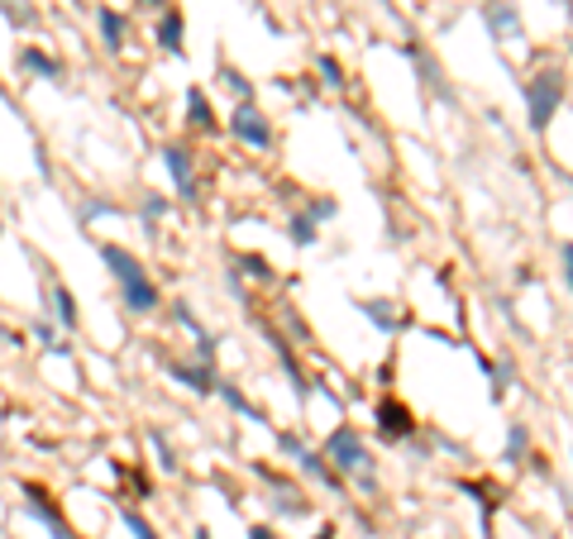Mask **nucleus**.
<instances>
[{
	"label": "nucleus",
	"instance_id": "4468645a",
	"mask_svg": "<svg viewBox=\"0 0 573 539\" xmlns=\"http://www.w3.org/2000/svg\"><path fill=\"white\" fill-rule=\"evenodd\" d=\"M158 49L172 53V58L187 53V20H182V10H163V14H158Z\"/></svg>",
	"mask_w": 573,
	"mask_h": 539
},
{
	"label": "nucleus",
	"instance_id": "dca6fc26",
	"mask_svg": "<svg viewBox=\"0 0 573 539\" xmlns=\"http://www.w3.org/2000/svg\"><path fill=\"white\" fill-rule=\"evenodd\" d=\"M187 124H191L197 134H215V130H220L215 105H211V96H205L201 87H191V91H187Z\"/></svg>",
	"mask_w": 573,
	"mask_h": 539
},
{
	"label": "nucleus",
	"instance_id": "39448f33",
	"mask_svg": "<svg viewBox=\"0 0 573 539\" xmlns=\"http://www.w3.org/2000/svg\"><path fill=\"white\" fill-rule=\"evenodd\" d=\"M230 134L239 139L244 149H273V124L253 101H239L234 115H230Z\"/></svg>",
	"mask_w": 573,
	"mask_h": 539
},
{
	"label": "nucleus",
	"instance_id": "20e7f679",
	"mask_svg": "<svg viewBox=\"0 0 573 539\" xmlns=\"http://www.w3.org/2000/svg\"><path fill=\"white\" fill-rule=\"evenodd\" d=\"M483 24L502 49H521L525 43V24H521L516 0H483Z\"/></svg>",
	"mask_w": 573,
	"mask_h": 539
},
{
	"label": "nucleus",
	"instance_id": "ddd939ff",
	"mask_svg": "<svg viewBox=\"0 0 573 539\" xmlns=\"http://www.w3.org/2000/svg\"><path fill=\"white\" fill-rule=\"evenodd\" d=\"M168 373L178 377L182 387L197 391V396H211V391L220 387V383H215V368H205V363H182V358H172V363H168Z\"/></svg>",
	"mask_w": 573,
	"mask_h": 539
},
{
	"label": "nucleus",
	"instance_id": "bb28decb",
	"mask_svg": "<svg viewBox=\"0 0 573 539\" xmlns=\"http://www.w3.org/2000/svg\"><path fill=\"white\" fill-rule=\"evenodd\" d=\"M560 277H564V287L573 292V240L560 244Z\"/></svg>",
	"mask_w": 573,
	"mask_h": 539
},
{
	"label": "nucleus",
	"instance_id": "6e6552de",
	"mask_svg": "<svg viewBox=\"0 0 573 539\" xmlns=\"http://www.w3.org/2000/svg\"><path fill=\"white\" fill-rule=\"evenodd\" d=\"M163 167L172 177V192L182 201H201V182H197V163H191V153L182 144H168L163 149Z\"/></svg>",
	"mask_w": 573,
	"mask_h": 539
},
{
	"label": "nucleus",
	"instance_id": "0eeeda50",
	"mask_svg": "<svg viewBox=\"0 0 573 539\" xmlns=\"http://www.w3.org/2000/svg\"><path fill=\"white\" fill-rule=\"evenodd\" d=\"M278 444H282V454L292 458V464L306 472V478H315V482H325V487H340V472H334L330 464H325V454H315V449H306L296 435H278Z\"/></svg>",
	"mask_w": 573,
	"mask_h": 539
},
{
	"label": "nucleus",
	"instance_id": "412c9836",
	"mask_svg": "<svg viewBox=\"0 0 573 539\" xmlns=\"http://www.w3.org/2000/svg\"><path fill=\"white\" fill-rule=\"evenodd\" d=\"M215 391H220V396H225V406H230V410H239V416H249L253 425H263V410H253V406H249V396H244V391H239L234 383H220Z\"/></svg>",
	"mask_w": 573,
	"mask_h": 539
},
{
	"label": "nucleus",
	"instance_id": "2f4dec72",
	"mask_svg": "<svg viewBox=\"0 0 573 539\" xmlns=\"http://www.w3.org/2000/svg\"><path fill=\"white\" fill-rule=\"evenodd\" d=\"M249 539H273V526H253Z\"/></svg>",
	"mask_w": 573,
	"mask_h": 539
},
{
	"label": "nucleus",
	"instance_id": "7ed1b4c3",
	"mask_svg": "<svg viewBox=\"0 0 573 539\" xmlns=\"http://www.w3.org/2000/svg\"><path fill=\"white\" fill-rule=\"evenodd\" d=\"M564 91H569L564 68H540V72L525 77V87H521V96H525V124H531L535 134H545L550 120L560 115Z\"/></svg>",
	"mask_w": 573,
	"mask_h": 539
},
{
	"label": "nucleus",
	"instance_id": "c85d7f7f",
	"mask_svg": "<svg viewBox=\"0 0 573 539\" xmlns=\"http://www.w3.org/2000/svg\"><path fill=\"white\" fill-rule=\"evenodd\" d=\"M306 211H311V215H315V220H330V215H334V211H340V201H334V196H315V201H311V205H306Z\"/></svg>",
	"mask_w": 573,
	"mask_h": 539
},
{
	"label": "nucleus",
	"instance_id": "6ab92c4d",
	"mask_svg": "<svg viewBox=\"0 0 573 539\" xmlns=\"http://www.w3.org/2000/svg\"><path fill=\"white\" fill-rule=\"evenodd\" d=\"M286 234H292V244H296V248H311V244H315V234H321V220H315L311 211H296L292 220H286Z\"/></svg>",
	"mask_w": 573,
	"mask_h": 539
},
{
	"label": "nucleus",
	"instance_id": "f704fd0d",
	"mask_svg": "<svg viewBox=\"0 0 573 539\" xmlns=\"http://www.w3.org/2000/svg\"><path fill=\"white\" fill-rule=\"evenodd\" d=\"M311 539H334V535H330V530H321V535H311Z\"/></svg>",
	"mask_w": 573,
	"mask_h": 539
},
{
	"label": "nucleus",
	"instance_id": "f8f14e48",
	"mask_svg": "<svg viewBox=\"0 0 573 539\" xmlns=\"http://www.w3.org/2000/svg\"><path fill=\"white\" fill-rule=\"evenodd\" d=\"M96 29H101L105 53H124V39H130V20L110 6H96Z\"/></svg>",
	"mask_w": 573,
	"mask_h": 539
},
{
	"label": "nucleus",
	"instance_id": "9b49d317",
	"mask_svg": "<svg viewBox=\"0 0 573 539\" xmlns=\"http://www.w3.org/2000/svg\"><path fill=\"white\" fill-rule=\"evenodd\" d=\"M378 425H382V435H388V439H406L411 430H416L411 410L396 401V396H382V401H378Z\"/></svg>",
	"mask_w": 573,
	"mask_h": 539
},
{
	"label": "nucleus",
	"instance_id": "cd10ccee",
	"mask_svg": "<svg viewBox=\"0 0 573 539\" xmlns=\"http://www.w3.org/2000/svg\"><path fill=\"white\" fill-rule=\"evenodd\" d=\"M225 87L234 91V96H239V101H253V87H249V82H244V77H239L234 68H225Z\"/></svg>",
	"mask_w": 573,
	"mask_h": 539
},
{
	"label": "nucleus",
	"instance_id": "5701e85b",
	"mask_svg": "<svg viewBox=\"0 0 573 539\" xmlns=\"http://www.w3.org/2000/svg\"><path fill=\"white\" fill-rule=\"evenodd\" d=\"M525 449H531V430H525V425H512V435H506V464H521Z\"/></svg>",
	"mask_w": 573,
	"mask_h": 539
},
{
	"label": "nucleus",
	"instance_id": "f03ea898",
	"mask_svg": "<svg viewBox=\"0 0 573 539\" xmlns=\"http://www.w3.org/2000/svg\"><path fill=\"white\" fill-rule=\"evenodd\" d=\"M321 454H325V464L340 472V478H354L359 487H378V464H373V449L363 444V435L354 430V425H334V430L325 435L321 444Z\"/></svg>",
	"mask_w": 573,
	"mask_h": 539
},
{
	"label": "nucleus",
	"instance_id": "2eb2a0df",
	"mask_svg": "<svg viewBox=\"0 0 573 539\" xmlns=\"http://www.w3.org/2000/svg\"><path fill=\"white\" fill-rule=\"evenodd\" d=\"M363 321L378 325L382 335H396V329H406V311L396 306V301H363Z\"/></svg>",
	"mask_w": 573,
	"mask_h": 539
},
{
	"label": "nucleus",
	"instance_id": "72a5a7b5",
	"mask_svg": "<svg viewBox=\"0 0 573 539\" xmlns=\"http://www.w3.org/2000/svg\"><path fill=\"white\" fill-rule=\"evenodd\" d=\"M191 539H211V530H197V535H191Z\"/></svg>",
	"mask_w": 573,
	"mask_h": 539
},
{
	"label": "nucleus",
	"instance_id": "b1692460",
	"mask_svg": "<svg viewBox=\"0 0 573 539\" xmlns=\"http://www.w3.org/2000/svg\"><path fill=\"white\" fill-rule=\"evenodd\" d=\"M172 311H178V325H182V329H187V335L197 339V344H201V339H211V335H205V325L197 321V315H191V306H187V301H178V306H172Z\"/></svg>",
	"mask_w": 573,
	"mask_h": 539
},
{
	"label": "nucleus",
	"instance_id": "a211bd4d",
	"mask_svg": "<svg viewBox=\"0 0 573 539\" xmlns=\"http://www.w3.org/2000/svg\"><path fill=\"white\" fill-rule=\"evenodd\" d=\"M273 348H278V363H282V373L286 377H292V391L301 396V401H306V396H311V383H306V373H301V363H296V354H292V348H286L278 335H273Z\"/></svg>",
	"mask_w": 573,
	"mask_h": 539
},
{
	"label": "nucleus",
	"instance_id": "aec40b11",
	"mask_svg": "<svg viewBox=\"0 0 573 539\" xmlns=\"http://www.w3.org/2000/svg\"><path fill=\"white\" fill-rule=\"evenodd\" d=\"M120 520H124V530H130V539H163V535H158V530L149 526V516L134 511L130 501H120Z\"/></svg>",
	"mask_w": 573,
	"mask_h": 539
},
{
	"label": "nucleus",
	"instance_id": "f257e3e1",
	"mask_svg": "<svg viewBox=\"0 0 573 539\" xmlns=\"http://www.w3.org/2000/svg\"><path fill=\"white\" fill-rule=\"evenodd\" d=\"M101 263H105V273L115 277L124 311H130V315H153L158 311L163 292H158V282L149 277V267H143L130 248H124V244H101Z\"/></svg>",
	"mask_w": 573,
	"mask_h": 539
},
{
	"label": "nucleus",
	"instance_id": "7c9ffc66",
	"mask_svg": "<svg viewBox=\"0 0 573 539\" xmlns=\"http://www.w3.org/2000/svg\"><path fill=\"white\" fill-rule=\"evenodd\" d=\"M34 335H39L48 348H62V344H58V329H53V321H39V325H34Z\"/></svg>",
	"mask_w": 573,
	"mask_h": 539
},
{
	"label": "nucleus",
	"instance_id": "423d86ee",
	"mask_svg": "<svg viewBox=\"0 0 573 539\" xmlns=\"http://www.w3.org/2000/svg\"><path fill=\"white\" fill-rule=\"evenodd\" d=\"M406 58H411V68H416L421 87L430 91V96H435V101H444V105H454V87H450V77H444V68H440V62H435V58H430V53L421 49L416 39L406 43Z\"/></svg>",
	"mask_w": 573,
	"mask_h": 539
},
{
	"label": "nucleus",
	"instance_id": "f3484780",
	"mask_svg": "<svg viewBox=\"0 0 573 539\" xmlns=\"http://www.w3.org/2000/svg\"><path fill=\"white\" fill-rule=\"evenodd\" d=\"M20 72H34L39 82H62V62L58 58H48L43 49H20Z\"/></svg>",
	"mask_w": 573,
	"mask_h": 539
},
{
	"label": "nucleus",
	"instance_id": "c756f323",
	"mask_svg": "<svg viewBox=\"0 0 573 539\" xmlns=\"http://www.w3.org/2000/svg\"><path fill=\"white\" fill-rule=\"evenodd\" d=\"M239 267H244V273H253L259 282H268V277H273V273H268V263H263V258H239Z\"/></svg>",
	"mask_w": 573,
	"mask_h": 539
},
{
	"label": "nucleus",
	"instance_id": "473e14b6",
	"mask_svg": "<svg viewBox=\"0 0 573 539\" xmlns=\"http://www.w3.org/2000/svg\"><path fill=\"white\" fill-rule=\"evenodd\" d=\"M163 6V0H134V10H158Z\"/></svg>",
	"mask_w": 573,
	"mask_h": 539
},
{
	"label": "nucleus",
	"instance_id": "4be33fe9",
	"mask_svg": "<svg viewBox=\"0 0 573 539\" xmlns=\"http://www.w3.org/2000/svg\"><path fill=\"white\" fill-rule=\"evenodd\" d=\"M172 211V201L168 196H158V192H143V201H139V215L149 220V225H158V220H163Z\"/></svg>",
	"mask_w": 573,
	"mask_h": 539
},
{
	"label": "nucleus",
	"instance_id": "393cba45",
	"mask_svg": "<svg viewBox=\"0 0 573 539\" xmlns=\"http://www.w3.org/2000/svg\"><path fill=\"white\" fill-rule=\"evenodd\" d=\"M149 444H153V449H158V468H178V454H172L168 449V439H163V430H149Z\"/></svg>",
	"mask_w": 573,
	"mask_h": 539
},
{
	"label": "nucleus",
	"instance_id": "9d476101",
	"mask_svg": "<svg viewBox=\"0 0 573 539\" xmlns=\"http://www.w3.org/2000/svg\"><path fill=\"white\" fill-rule=\"evenodd\" d=\"M43 292H48V315H53L62 329H77V321H82V315H77V296L68 292V282H53V277H48Z\"/></svg>",
	"mask_w": 573,
	"mask_h": 539
},
{
	"label": "nucleus",
	"instance_id": "a878e982",
	"mask_svg": "<svg viewBox=\"0 0 573 539\" xmlns=\"http://www.w3.org/2000/svg\"><path fill=\"white\" fill-rule=\"evenodd\" d=\"M315 68H321V77H325V87H334V91H340V87H344V68H340V62H334V58H321V62H315Z\"/></svg>",
	"mask_w": 573,
	"mask_h": 539
},
{
	"label": "nucleus",
	"instance_id": "1a4fd4ad",
	"mask_svg": "<svg viewBox=\"0 0 573 539\" xmlns=\"http://www.w3.org/2000/svg\"><path fill=\"white\" fill-rule=\"evenodd\" d=\"M24 497H29V516H34V520H43V526H48V535H53V539H82V535H77V530L68 526V520H62V511H58V506L43 497L39 487H24Z\"/></svg>",
	"mask_w": 573,
	"mask_h": 539
}]
</instances>
